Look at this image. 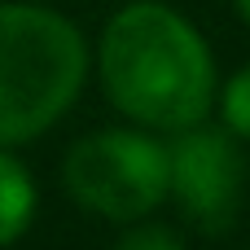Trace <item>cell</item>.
Returning <instances> with one entry per match:
<instances>
[{"label": "cell", "instance_id": "2", "mask_svg": "<svg viewBox=\"0 0 250 250\" xmlns=\"http://www.w3.org/2000/svg\"><path fill=\"white\" fill-rule=\"evenodd\" d=\"M88 48L70 18L44 4L0 0V145L48 132L79 97Z\"/></svg>", "mask_w": 250, "mask_h": 250}, {"label": "cell", "instance_id": "3", "mask_svg": "<svg viewBox=\"0 0 250 250\" xmlns=\"http://www.w3.org/2000/svg\"><path fill=\"white\" fill-rule=\"evenodd\" d=\"M62 176L79 207L132 224L167 198V149L141 132H92L70 145Z\"/></svg>", "mask_w": 250, "mask_h": 250}, {"label": "cell", "instance_id": "8", "mask_svg": "<svg viewBox=\"0 0 250 250\" xmlns=\"http://www.w3.org/2000/svg\"><path fill=\"white\" fill-rule=\"evenodd\" d=\"M233 4H237V13H242V18L250 22V0H233Z\"/></svg>", "mask_w": 250, "mask_h": 250}, {"label": "cell", "instance_id": "7", "mask_svg": "<svg viewBox=\"0 0 250 250\" xmlns=\"http://www.w3.org/2000/svg\"><path fill=\"white\" fill-rule=\"evenodd\" d=\"M114 250H185L180 237H171L167 229H132L127 237H119Z\"/></svg>", "mask_w": 250, "mask_h": 250}, {"label": "cell", "instance_id": "5", "mask_svg": "<svg viewBox=\"0 0 250 250\" xmlns=\"http://www.w3.org/2000/svg\"><path fill=\"white\" fill-rule=\"evenodd\" d=\"M35 220V180L31 171L0 149V246H13Z\"/></svg>", "mask_w": 250, "mask_h": 250}, {"label": "cell", "instance_id": "4", "mask_svg": "<svg viewBox=\"0 0 250 250\" xmlns=\"http://www.w3.org/2000/svg\"><path fill=\"white\" fill-rule=\"evenodd\" d=\"M167 193L202 233H229L246 198V158L229 127H185L167 149Z\"/></svg>", "mask_w": 250, "mask_h": 250}, {"label": "cell", "instance_id": "6", "mask_svg": "<svg viewBox=\"0 0 250 250\" xmlns=\"http://www.w3.org/2000/svg\"><path fill=\"white\" fill-rule=\"evenodd\" d=\"M224 127L233 136H250V66L224 83Z\"/></svg>", "mask_w": 250, "mask_h": 250}, {"label": "cell", "instance_id": "1", "mask_svg": "<svg viewBox=\"0 0 250 250\" xmlns=\"http://www.w3.org/2000/svg\"><path fill=\"white\" fill-rule=\"evenodd\" d=\"M101 83L127 119L185 132L215 105V57L185 13L163 0H132L105 22Z\"/></svg>", "mask_w": 250, "mask_h": 250}]
</instances>
